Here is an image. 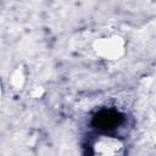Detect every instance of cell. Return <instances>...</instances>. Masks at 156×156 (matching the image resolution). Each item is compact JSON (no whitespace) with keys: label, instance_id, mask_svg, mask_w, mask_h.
Listing matches in <instances>:
<instances>
[{"label":"cell","instance_id":"obj_3","mask_svg":"<svg viewBox=\"0 0 156 156\" xmlns=\"http://www.w3.org/2000/svg\"><path fill=\"white\" fill-rule=\"evenodd\" d=\"M117 39L118 38H105V39H102L99 43V45L96 46V51L104 57H111L112 58L116 55L118 56L119 52L122 51V44Z\"/></svg>","mask_w":156,"mask_h":156},{"label":"cell","instance_id":"obj_2","mask_svg":"<svg viewBox=\"0 0 156 156\" xmlns=\"http://www.w3.org/2000/svg\"><path fill=\"white\" fill-rule=\"evenodd\" d=\"M122 117L117 111L113 110H102L99 113H96V116L94 117V126L104 132L115 129L119 122H121Z\"/></svg>","mask_w":156,"mask_h":156},{"label":"cell","instance_id":"obj_4","mask_svg":"<svg viewBox=\"0 0 156 156\" xmlns=\"http://www.w3.org/2000/svg\"><path fill=\"white\" fill-rule=\"evenodd\" d=\"M0 95H1V89H0Z\"/></svg>","mask_w":156,"mask_h":156},{"label":"cell","instance_id":"obj_1","mask_svg":"<svg viewBox=\"0 0 156 156\" xmlns=\"http://www.w3.org/2000/svg\"><path fill=\"white\" fill-rule=\"evenodd\" d=\"M94 156H123L124 145L123 143L111 135H100L93 143Z\"/></svg>","mask_w":156,"mask_h":156}]
</instances>
